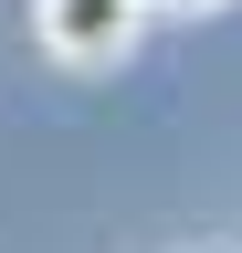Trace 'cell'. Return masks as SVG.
I'll list each match as a JSON object with an SVG mask.
<instances>
[{"label": "cell", "mask_w": 242, "mask_h": 253, "mask_svg": "<svg viewBox=\"0 0 242 253\" xmlns=\"http://www.w3.org/2000/svg\"><path fill=\"white\" fill-rule=\"evenodd\" d=\"M147 21H158L147 0H32V42H42L53 63H74V74H105V63H127Z\"/></svg>", "instance_id": "1"}, {"label": "cell", "mask_w": 242, "mask_h": 253, "mask_svg": "<svg viewBox=\"0 0 242 253\" xmlns=\"http://www.w3.org/2000/svg\"><path fill=\"white\" fill-rule=\"evenodd\" d=\"M158 21H200V11H232V0H147Z\"/></svg>", "instance_id": "2"}]
</instances>
